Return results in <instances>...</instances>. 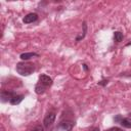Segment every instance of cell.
Here are the masks:
<instances>
[{"mask_svg": "<svg viewBox=\"0 0 131 131\" xmlns=\"http://www.w3.org/2000/svg\"><path fill=\"white\" fill-rule=\"evenodd\" d=\"M15 69H16V72L20 76H30L35 71L34 64L31 63V62H26V61L18 62L16 64V68Z\"/></svg>", "mask_w": 131, "mask_h": 131, "instance_id": "6da1fadb", "label": "cell"}, {"mask_svg": "<svg viewBox=\"0 0 131 131\" xmlns=\"http://www.w3.org/2000/svg\"><path fill=\"white\" fill-rule=\"evenodd\" d=\"M115 121L116 122H119L123 127L125 128H131V119L130 118H123L122 116L118 115L116 118H115Z\"/></svg>", "mask_w": 131, "mask_h": 131, "instance_id": "7a4b0ae2", "label": "cell"}, {"mask_svg": "<svg viewBox=\"0 0 131 131\" xmlns=\"http://www.w3.org/2000/svg\"><path fill=\"white\" fill-rule=\"evenodd\" d=\"M39 83H41V84H43L44 86L48 87V86H51V85H52L53 81H52V79H51L49 76L43 74V75H40V77H39Z\"/></svg>", "mask_w": 131, "mask_h": 131, "instance_id": "3957f363", "label": "cell"}, {"mask_svg": "<svg viewBox=\"0 0 131 131\" xmlns=\"http://www.w3.org/2000/svg\"><path fill=\"white\" fill-rule=\"evenodd\" d=\"M54 120H55V113H49V114L44 118V121H43L44 126L48 128L49 126H51V125L54 123Z\"/></svg>", "mask_w": 131, "mask_h": 131, "instance_id": "277c9868", "label": "cell"}, {"mask_svg": "<svg viewBox=\"0 0 131 131\" xmlns=\"http://www.w3.org/2000/svg\"><path fill=\"white\" fill-rule=\"evenodd\" d=\"M15 95V93L13 92V91H8V90H3L2 92H1V100L3 101V102H5V101H10L11 100V98L13 97Z\"/></svg>", "mask_w": 131, "mask_h": 131, "instance_id": "5b68a950", "label": "cell"}, {"mask_svg": "<svg viewBox=\"0 0 131 131\" xmlns=\"http://www.w3.org/2000/svg\"><path fill=\"white\" fill-rule=\"evenodd\" d=\"M73 127H74V123L72 121H69V120L62 121L59 124V128L62 129V130H64V131H72L73 130Z\"/></svg>", "mask_w": 131, "mask_h": 131, "instance_id": "8992f818", "label": "cell"}, {"mask_svg": "<svg viewBox=\"0 0 131 131\" xmlns=\"http://www.w3.org/2000/svg\"><path fill=\"white\" fill-rule=\"evenodd\" d=\"M38 19V14L37 13H28L25 17H24V19H23V21L25 23V24H31V23H34V21H36Z\"/></svg>", "mask_w": 131, "mask_h": 131, "instance_id": "52a82bcc", "label": "cell"}, {"mask_svg": "<svg viewBox=\"0 0 131 131\" xmlns=\"http://www.w3.org/2000/svg\"><path fill=\"white\" fill-rule=\"evenodd\" d=\"M34 56H38V54L35 53V52H25V53H21L19 57L23 60H28V59H30V58H32Z\"/></svg>", "mask_w": 131, "mask_h": 131, "instance_id": "ba28073f", "label": "cell"}, {"mask_svg": "<svg viewBox=\"0 0 131 131\" xmlns=\"http://www.w3.org/2000/svg\"><path fill=\"white\" fill-rule=\"evenodd\" d=\"M45 90H46V86H44V85L41 84V83H38V84L35 86V92H36L37 94H43V93L45 92Z\"/></svg>", "mask_w": 131, "mask_h": 131, "instance_id": "9c48e42d", "label": "cell"}, {"mask_svg": "<svg viewBox=\"0 0 131 131\" xmlns=\"http://www.w3.org/2000/svg\"><path fill=\"white\" fill-rule=\"evenodd\" d=\"M24 99V96L23 95H14L12 98H11V100L9 101L11 104H13V105H15V104H18V103H20L21 102V100Z\"/></svg>", "mask_w": 131, "mask_h": 131, "instance_id": "30bf717a", "label": "cell"}, {"mask_svg": "<svg viewBox=\"0 0 131 131\" xmlns=\"http://www.w3.org/2000/svg\"><path fill=\"white\" fill-rule=\"evenodd\" d=\"M114 40H115L116 42H121V41L123 40V34H122L121 32H119V31L115 32V33H114Z\"/></svg>", "mask_w": 131, "mask_h": 131, "instance_id": "8fae6325", "label": "cell"}, {"mask_svg": "<svg viewBox=\"0 0 131 131\" xmlns=\"http://www.w3.org/2000/svg\"><path fill=\"white\" fill-rule=\"evenodd\" d=\"M86 31H87V25H86V23L84 21L83 23V34L81 35V36H79V37H77V41H80L81 39H83L84 37H85V35H86Z\"/></svg>", "mask_w": 131, "mask_h": 131, "instance_id": "7c38bea8", "label": "cell"}, {"mask_svg": "<svg viewBox=\"0 0 131 131\" xmlns=\"http://www.w3.org/2000/svg\"><path fill=\"white\" fill-rule=\"evenodd\" d=\"M32 131H43V127L42 126H36V127H34L33 129H32Z\"/></svg>", "mask_w": 131, "mask_h": 131, "instance_id": "4fadbf2b", "label": "cell"}, {"mask_svg": "<svg viewBox=\"0 0 131 131\" xmlns=\"http://www.w3.org/2000/svg\"><path fill=\"white\" fill-rule=\"evenodd\" d=\"M107 82H108V80H101L100 82H98V84L99 85H102V86H105L107 84Z\"/></svg>", "mask_w": 131, "mask_h": 131, "instance_id": "5bb4252c", "label": "cell"}, {"mask_svg": "<svg viewBox=\"0 0 131 131\" xmlns=\"http://www.w3.org/2000/svg\"><path fill=\"white\" fill-rule=\"evenodd\" d=\"M107 131H122V129H120V128H118V127H113V128L108 129Z\"/></svg>", "mask_w": 131, "mask_h": 131, "instance_id": "9a60e30c", "label": "cell"}, {"mask_svg": "<svg viewBox=\"0 0 131 131\" xmlns=\"http://www.w3.org/2000/svg\"><path fill=\"white\" fill-rule=\"evenodd\" d=\"M83 68H84V70H85V71H87V70H88V68H87V64H85V63L83 64Z\"/></svg>", "mask_w": 131, "mask_h": 131, "instance_id": "2e32d148", "label": "cell"}, {"mask_svg": "<svg viewBox=\"0 0 131 131\" xmlns=\"http://www.w3.org/2000/svg\"><path fill=\"white\" fill-rule=\"evenodd\" d=\"M91 131H99V129H98V128H94V129H92Z\"/></svg>", "mask_w": 131, "mask_h": 131, "instance_id": "e0dca14e", "label": "cell"}]
</instances>
